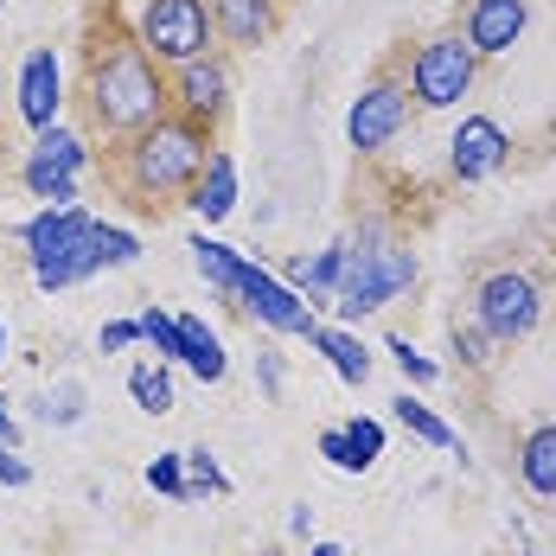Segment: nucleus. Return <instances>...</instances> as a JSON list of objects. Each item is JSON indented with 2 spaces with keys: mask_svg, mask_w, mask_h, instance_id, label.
<instances>
[{
  "mask_svg": "<svg viewBox=\"0 0 556 556\" xmlns=\"http://www.w3.org/2000/svg\"><path fill=\"white\" fill-rule=\"evenodd\" d=\"M84 97H90V122L103 135H141L167 115V77L161 64L141 52V39H97L90 52V77H84Z\"/></svg>",
  "mask_w": 556,
  "mask_h": 556,
  "instance_id": "obj_1",
  "label": "nucleus"
},
{
  "mask_svg": "<svg viewBox=\"0 0 556 556\" xmlns=\"http://www.w3.org/2000/svg\"><path fill=\"white\" fill-rule=\"evenodd\" d=\"M205 161H212V128H199L186 115H161L154 128L128 135V148H122V173L141 205H167L173 192H192Z\"/></svg>",
  "mask_w": 556,
  "mask_h": 556,
  "instance_id": "obj_2",
  "label": "nucleus"
},
{
  "mask_svg": "<svg viewBox=\"0 0 556 556\" xmlns=\"http://www.w3.org/2000/svg\"><path fill=\"white\" fill-rule=\"evenodd\" d=\"M409 281H416V256L403 243H390L384 224H358V237H345V276H339L333 301L345 320H365Z\"/></svg>",
  "mask_w": 556,
  "mask_h": 556,
  "instance_id": "obj_3",
  "label": "nucleus"
},
{
  "mask_svg": "<svg viewBox=\"0 0 556 556\" xmlns=\"http://www.w3.org/2000/svg\"><path fill=\"white\" fill-rule=\"evenodd\" d=\"M20 237H26V256H33V281H39L46 294L97 276V263H90V250H97V218H90L84 205H46L39 218L20 224Z\"/></svg>",
  "mask_w": 556,
  "mask_h": 556,
  "instance_id": "obj_4",
  "label": "nucleus"
},
{
  "mask_svg": "<svg viewBox=\"0 0 556 556\" xmlns=\"http://www.w3.org/2000/svg\"><path fill=\"white\" fill-rule=\"evenodd\" d=\"M135 39L154 64H192V58H212L218 33H212V7L205 0H141V20H135Z\"/></svg>",
  "mask_w": 556,
  "mask_h": 556,
  "instance_id": "obj_5",
  "label": "nucleus"
},
{
  "mask_svg": "<svg viewBox=\"0 0 556 556\" xmlns=\"http://www.w3.org/2000/svg\"><path fill=\"white\" fill-rule=\"evenodd\" d=\"M467 90H473V46L460 33H442V39H429L422 52L409 58V97L422 110H447Z\"/></svg>",
  "mask_w": 556,
  "mask_h": 556,
  "instance_id": "obj_6",
  "label": "nucleus"
},
{
  "mask_svg": "<svg viewBox=\"0 0 556 556\" xmlns=\"http://www.w3.org/2000/svg\"><path fill=\"white\" fill-rule=\"evenodd\" d=\"M237 307L256 320V327H269V333H301V339H314V301H301L288 281H276L263 263H250L243 269V288H237Z\"/></svg>",
  "mask_w": 556,
  "mask_h": 556,
  "instance_id": "obj_7",
  "label": "nucleus"
},
{
  "mask_svg": "<svg viewBox=\"0 0 556 556\" xmlns=\"http://www.w3.org/2000/svg\"><path fill=\"white\" fill-rule=\"evenodd\" d=\"M473 307H480V327L500 339H525L538 327V314H544V301H538V281L518 276V269H500V276L480 281V294H473Z\"/></svg>",
  "mask_w": 556,
  "mask_h": 556,
  "instance_id": "obj_8",
  "label": "nucleus"
},
{
  "mask_svg": "<svg viewBox=\"0 0 556 556\" xmlns=\"http://www.w3.org/2000/svg\"><path fill=\"white\" fill-rule=\"evenodd\" d=\"M167 103L173 115H186V122H199V128H212L224 122L230 110V71H224V58H192V64H179L167 77Z\"/></svg>",
  "mask_w": 556,
  "mask_h": 556,
  "instance_id": "obj_9",
  "label": "nucleus"
},
{
  "mask_svg": "<svg viewBox=\"0 0 556 556\" xmlns=\"http://www.w3.org/2000/svg\"><path fill=\"white\" fill-rule=\"evenodd\" d=\"M403 122H409V97H403L396 84H371V90L352 103V115H345V141H352L358 154H378V148L396 141Z\"/></svg>",
  "mask_w": 556,
  "mask_h": 556,
  "instance_id": "obj_10",
  "label": "nucleus"
},
{
  "mask_svg": "<svg viewBox=\"0 0 556 556\" xmlns=\"http://www.w3.org/2000/svg\"><path fill=\"white\" fill-rule=\"evenodd\" d=\"M454 154H447V167L460 186H480V179H493L505 167V154H511V141H505V128L493 115H467L460 128H454V141H447Z\"/></svg>",
  "mask_w": 556,
  "mask_h": 556,
  "instance_id": "obj_11",
  "label": "nucleus"
},
{
  "mask_svg": "<svg viewBox=\"0 0 556 556\" xmlns=\"http://www.w3.org/2000/svg\"><path fill=\"white\" fill-rule=\"evenodd\" d=\"M58 110H64V71H58V52L52 46H33L26 64H20V115L33 135L58 128Z\"/></svg>",
  "mask_w": 556,
  "mask_h": 556,
  "instance_id": "obj_12",
  "label": "nucleus"
},
{
  "mask_svg": "<svg viewBox=\"0 0 556 556\" xmlns=\"http://www.w3.org/2000/svg\"><path fill=\"white\" fill-rule=\"evenodd\" d=\"M518 33H525V0H473V13H467V46H473V58L511 52Z\"/></svg>",
  "mask_w": 556,
  "mask_h": 556,
  "instance_id": "obj_13",
  "label": "nucleus"
},
{
  "mask_svg": "<svg viewBox=\"0 0 556 556\" xmlns=\"http://www.w3.org/2000/svg\"><path fill=\"white\" fill-rule=\"evenodd\" d=\"M205 7H212V33H218L224 46L256 52L276 33V0H205Z\"/></svg>",
  "mask_w": 556,
  "mask_h": 556,
  "instance_id": "obj_14",
  "label": "nucleus"
},
{
  "mask_svg": "<svg viewBox=\"0 0 556 556\" xmlns=\"http://www.w3.org/2000/svg\"><path fill=\"white\" fill-rule=\"evenodd\" d=\"M186 205H192L205 224H224L230 212H237V161H230L224 148H212L205 173H199V179H192V192H186Z\"/></svg>",
  "mask_w": 556,
  "mask_h": 556,
  "instance_id": "obj_15",
  "label": "nucleus"
},
{
  "mask_svg": "<svg viewBox=\"0 0 556 556\" xmlns=\"http://www.w3.org/2000/svg\"><path fill=\"white\" fill-rule=\"evenodd\" d=\"M192 269H199V276H205V281H212L218 294H230V301H237V288H243V269H250V256H243V250H230V243H218V237H205V230H199V237H192Z\"/></svg>",
  "mask_w": 556,
  "mask_h": 556,
  "instance_id": "obj_16",
  "label": "nucleus"
},
{
  "mask_svg": "<svg viewBox=\"0 0 556 556\" xmlns=\"http://www.w3.org/2000/svg\"><path fill=\"white\" fill-rule=\"evenodd\" d=\"M179 339H186V371H192L199 384H218L224 371H230V358H224L218 333H212L205 320H192V314H179Z\"/></svg>",
  "mask_w": 556,
  "mask_h": 556,
  "instance_id": "obj_17",
  "label": "nucleus"
},
{
  "mask_svg": "<svg viewBox=\"0 0 556 556\" xmlns=\"http://www.w3.org/2000/svg\"><path fill=\"white\" fill-rule=\"evenodd\" d=\"M307 345H320V352H327V365H333L345 384H365V378H371V352L358 345V333H352V327H314V339H307Z\"/></svg>",
  "mask_w": 556,
  "mask_h": 556,
  "instance_id": "obj_18",
  "label": "nucleus"
},
{
  "mask_svg": "<svg viewBox=\"0 0 556 556\" xmlns=\"http://www.w3.org/2000/svg\"><path fill=\"white\" fill-rule=\"evenodd\" d=\"M518 473H525V486H531L538 500H556V422H544V429H531V435H525Z\"/></svg>",
  "mask_w": 556,
  "mask_h": 556,
  "instance_id": "obj_19",
  "label": "nucleus"
},
{
  "mask_svg": "<svg viewBox=\"0 0 556 556\" xmlns=\"http://www.w3.org/2000/svg\"><path fill=\"white\" fill-rule=\"evenodd\" d=\"M26 161H33V167H52V173H71V179H77V173L90 167V148H84L71 128H46V135L33 141V154H26Z\"/></svg>",
  "mask_w": 556,
  "mask_h": 556,
  "instance_id": "obj_20",
  "label": "nucleus"
},
{
  "mask_svg": "<svg viewBox=\"0 0 556 556\" xmlns=\"http://www.w3.org/2000/svg\"><path fill=\"white\" fill-rule=\"evenodd\" d=\"M339 276H345V243H333V250H320V256H301V263H288V288L301 294H333Z\"/></svg>",
  "mask_w": 556,
  "mask_h": 556,
  "instance_id": "obj_21",
  "label": "nucleus"
},
{
  "mask_svg": "<svg viewBox=\"0 0 556 556\" xmlns=\"http://www.w3.org/2000/svg\"><path fill=\"white\" fill-rule=\"evenodd\" d=\"M128 396H135L148 416H167L173 409V371L167 365H135V371H128Z\"/></svg>",
  "mask_w": 556,
  "mask_h": 556,
  "instance_id": "obj_22",
  "label": "nucleus"
},
{
  "mask_svg": "<svg viewBox=\"0 0 556 556\" xmlns=\"http://www.w3.org/2000/svg\"><path fill=\"white\" fill-rule=\"evenodd\" d=\"M141 320V339L161 352V365H186V339H179V314L167 307H148V314H135Z\"/></svg>",
  "mask_w": 556,
  "mask_h": 556,
  "instance_id": "obj_23",
  "label": "nucleus"
},
{
  "mask_svg": "<svg viewBox=\"0 0 556 556\" xmlns=\"http://www.w3.org/2000/svg\"><path fill=\"white\" fill-rule=\"evenodd\" d=\"M135 256H141V237H135V230H122V224H97V250H90L97 276H103V269H128Z\"/></svg>",
  "mask_w": 556,
  "mask_h": 556,
  "instance_id": "obj_24",
  "label": "nucleus"
},
{
  "mask_svg": "<svg viewBox=\"0 0 556 556\" xmlns=\"http://www.w3.org/2000/svg\"><path fill=\"white\" fill-rule=\"evenodd\" d=\"M396 422H403L409 435H422L429 447H454V429H447L429 403H416V396H396Z\"/></svg>",
  "mask_w": 556,
  "mask_h": 556,
  "instance_id": "obj_25",
  "label": "nucleus"
},
{
  "mask_svg": "<svg viewBox=\"0 0 556 556\" xmlns=\"http://www.w3.org/2000/svg\"><path fill=\"white\" fill-rule=\"evenodd\" d=\"M186 454V500H199V493H224L230 480H224V467L212 460V447H179Z\"/></svg>",
  "mask_w": 556,
  "mask_h": 556,
  "instance_id": "obj_26",
  "label": "nucleus"
},
{
  "mask_svg": "<svg viewBox=\"0 0 556 556\" xmlns=\"http://www.w3.org/2000/svg\"><path fill=\"white\" fill-rule=\"evenodd\" d=\"M20 179H26V192L33 199H46V205H77V179L71 173H52V167H20Z\"/></svg>",
  "mask_w": 556,
  "mask_h": 556,
  "instance_id": "obj_27",
  "label": "nucleus"
},
{
  "mask_svg": "<svg viewBox=\"0 0 556 556\" xmlns=\"http://www.w3.org/2000/svg\"><path fill=\"white\" fill-rule=\"evenodd\" d=\"M148 486H154L161 500H186V454H179V447L148 460Z\"/></svg>",
  "mask_w": 556,
  "mask_h": 556,
  "instance_id": "obj_28",
  "label": "nucleus"
},
{
  "mask_svg": "<svg viewBox=\"0 0 556 556\" xmlns=\"http://www.w3.org/2000/svg\"><path fill=\"white\" fill-rule=\"evenodd\" d=\"M345 442H352V454L365 460V473L378 467V454H384V422H371V416H352L345 422Z\"/></svg>",
  "mask_w": 556,
  "mask_h": 556,
  "instance_id": "obj_29",
  "label": "nucleus"
},
{
  "mask_svg": "<svg viewBox=\"0 0 556 556\" xmlns=\"http://www.w3.org/2000/svg\"><path fill=\"white\" fill-rule=\"evenodd\" d=\"M384 352L396 358V371H403L409 384H435V378H442V365H435V358H422V352H416L409 339H390Z\"/></svg>",
  "mask_w": 556,
  "mask_h": 556,
  "instance_id": "obj_30",
  "label": "nucleus"
},
{
  "mask_svg": "<svg viewBox=\"0 0 556 556\" xmlns=\"http://www.w3.org/2000/svg\"><path fill=\"white\" fill-rule=\"evenodd\" d=\"M493 345H500V339L486 333L480 320H473V327H454V352H460L467 365H493Z\"/></svg>",
  "mask_w": 556,
  "mask_h": 556,
  "instance_id": "obj_31",
  "label": "nucleus"
},
{
  "mask_svg": "<svg viewBox=\"0 0 556 556\" xmlns=\"http://www.w3.org/2000/svg\"><path fill=\"white\" fill-rule=\"evenodd\" d=\"M320 454L333 460L339 473H365V460L352 454V442H345V429H327V435H320Z\"/></svg>",
  "mask_w": 556,
  "mask_h": 556,
  "instance_id": "obj_32",
  "label": "nucleus"
},
{
  "mask_svg": "<svg viewBox=\"0 0 556 556\" xmlns=\"http://www.w3.org/2000/svg\"><path fill=\"white\" fill-rule=\"evenodd\" d=\"M128 345H141V320H110L97 333V352H128Z\"/></svg>",
  "mask_w": 556,
  "mask_h": 556,
  "instance_id": "obj_33",
  "label": "nucleus"
},
{
  "mask_svg": "<svg viewBox=\"0 0 556 556\" xmlns=\"http://www.w3.org/2000/svg\"><path fill=\"white\" fill-rule=\"evenodd\" d=\"M0 486H33V467L20 460V447H0Z\"/></svg>",
  "mask_w": 556,
  "mask_h": 556,
  "instance_id": "obj_34",
  "label": "nucleus"
},
{
  "mask_svg": "<svg viewBox=\"0 0 556 556\" xmlns=\"http://www.w3.org/2000/svg\"><path fill=\"white\" fill-rule=\"evenodd\" d=\"M256 371H263V390L281 396V358H276V352H263V365H256Z\"/></svg>",
  "mask_w": 556,
  "mask_h": 556,
  "instance_id": "obj_35",
  "label": "nucleus"
},
{
  "mask_svg": "<svg viewBox=\"0 0 556 556\" xmlns=\"http://www.w3.org/2000/svg\"><path fill=\"white\" fill-rule=\"evenodd\" d=\"M288 531L307 538V531H314V505H294V511H288Z\"/></svg>",
  "mask_w": 556,
  "mask_h": 556,
  "instance_id": "obj_36",
  "label": "nucleus"
},
{
  "mask_svg": "<svg viewBox=\"0 0 556 556\" xmlns=\"http://www.w3.org/2000/svg\"><path fill=\"white\" fill-rule=\"evenodd\" d=\"M0 447H20V422L7 416V396H0Z\"/></svg>",
  "mask_w": 556,
  "mask_h": 556,
  "instance_id": "obj_37",
  "label": "nucleus"
},
{
  "mask_svg": "<svg viewBox=\"0 0 556 556\" xmlns=\"http://www.w3.org/2000/svg\"><path fill=\"white\" fill-rule=\"evenodd\" d=\"M314 556H345V544H333V538H320V544H314Z\"/></svg>",
  "mask_w": 556,
  "mask_h": 556,
  "instance_id": "obj_38",
  "label": "nucleus"
},
{
  "mask_svg": "<svg viewBox=\"0 0 556 556\" xmlns=\"http://www.w3.org/2000/svg\"><path fill=\"white\" fill-rule=\"evenodd\" d=\"M0 358H7V320H0Z\"/></svg>",
  "mask_w": 556,
  "mask_h": 556,
  "instance_id": "obj_39",
  "label": "nucleus"
},
{
  "mask_svg": "<svg viewBox=\"0 0 556 556\" xmlns=\"http://www.w3.org/2000/svg\"><path fill=\"white\" fill-rule=\"evenodd\" d=\"M0 7H7V0H0Z\"/></svg>",
  "mask_w": 556,
  "mask_h": 556,
  "instance_id": "obj_40",
  "label": "nucleus"
},
{
  "mask_svg": "<svg viewBox=\"0 0 556 556\" xmlns=\"http://www.w3.org/2000/svg\"><path fill=\"white\" fill-rule=\"evenodd\" d=\"M531 556H538V551H531Z\"/></svg>",
  "mask_w": 556,
  "mask_h": 556,
  "instance_id": "obj_41",
  "label": "nucleus"
}]
</instances>
